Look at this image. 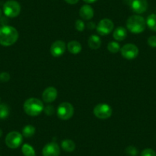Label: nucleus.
<instances>
[{"mask_svg": "<svg viewBox=\"0 0 156 156\" xmlns=\"http://www.w3.org/2000/svg\"><path fill=\"white\" fill-rule=\"evenodd\" d=\"M126 152L129 156H136L138 154V150L136 149V147L130 145L126 148Z\"/></svg>", "mask_w": 156, "mask_h": 156, "instance_id": "obj_24", "label": "nucleus"}, {"mask_svg": "<svg viewBox=\"0 0 156 156\" xmlns=\"http://www.w3.org/2000/svg\"><path fill=\"white\" fill-rule=\"evenodd\" d=\"M129 5L131 9L137 14L145 12L148 8L147 0H129Z\"/></svg>", "mask_w": 156, "mask_h": 156, "instance_id": "obj_10", "label": "nucleus"}, {"mask_svg": "<svg viewBox=\"0 0 156 156\" xmlns=\"http://www.w3.org/2000/svg\"><path fill=\"white\" fill-rule=\"evenodd\" d=\"M121 55L127 60H133L139 55V48L133 44H125L120 49Z\"/></svg>", "mask_w": 156, "mask_h": 156, "instance_id": "obj_8", "label": "nucleus"}, {"mask_svg": "<svg viewBox=\"0 0 156 156\" xmlns=\"http://www.w3.org/2000/svg\"><path fill=\"white\" fill-rule=\"evenodd\" d=\"M19 32L12 26L5 25L0 28V44L2 46H11L17 41Z\"/></svg>", "mask_w": 156, "mask_h": 156, "instance_id": "obj_1", "label": "nucleus"}, {"mask_svg": "<svg viewBox=\"0 0 156 156\" xmlns=\"http://www.w3.org/2000/svg\"><path fill=\"white\" fill-rule=\"evenodd\" d=\"M73 112H74L73 106L67 102H64V103H61L58 106V110H57L58 118H60L62 120L70 119L73 116Z\"/></svg>", "mask_w": 156, "mask_h": 156, "instance_id": "obj_5", "label": "nucleus"}, {"mask_svg": "<svg viewBox=\"0 0 156 156\" xmlns=\"http://www.w3.org/2000/svg\"><path fill=\"white\" fill-rule=\"evenodd\" d=\"M44 111L47 115H51L55 112V108H54V106L49 105V106H47L45 108H44Z\"/></svg>", "mask_w": 156, "mask_h": 156, "instance_id": "obj_28", "label": "nucleus"}, {"mask_svg": "<svg viewBox=\"0 0 156 156\" xmlns=\"http://www.w3.org/2000/svg\"><path fill=\"white\" fill-rule=\"evenodd\" d=\"M21 6L15 0H9L4 4L3 12L7 17L16 18L20 14Z\"/></svg>", "mask_w": 156, "mask_h": 156, "instance_id": "obj_4", "label": "nucleus"}, {"mask_svg": "<svg viewBox=\"0 0 156 156\" xmlns=\"http://www.w3.org/2000/svg\"><path fill=\"white\" fill-rule=\"evenodd\" d=\"M107 49L109 52L111 53H117L120 51V45H119V43L115 42V41H111L107 45Z\"/></svg>", "mask_w": 156, "mask_h": 156, "instance_id": "obj_23", "label": "nucleus"}, {"mask_svg": "<svg viewBox=\"0 0 156 156\" xmlns=\"http://www.w3.org/2000/svg\"><path fill=\"white\" fill-rule=\"evenodd\" d=\"M127 36V31L126 29L123 27H118L115 29L113 32V38L115 40L118 41H123L124 39Z\"/></svg>", "mask_w": 156, "mask_h": 156, "instance_id": "obj_15", "label": "nucleus"}, {"mask_svg": "<svg viewBox=\"0 0 156 156\" xmlns=\"http://www.w3.org/2000/svg\"><path fill=\"white\" fill-rule=\"evenodd\" d=\"M10 80V75L7 72H2L0 73V81L7 82Z\"/></svg>", "mask_w": 156, "mask_h": 156, "instance_id": "obj_27", "label": "nucleus"}, {"mask_svg": "<svg viewBox=\"0 0 156 156\" xmlns=\"http://www.w3.org/2000/svg\"><path fill=\"white\" fill-rule=\"evenodd\" d=\"M2 129H0V137L2 136Z\"/></svg>", "mask_w": 156, "mask_h": 156, "instance_id": "obj_33", "label": "nucleus"}, {"mask_svg": "<svg viewBox=\"0 0 156 156\" xmlns=\"http://www.w3.org/2000/svg\"><path fill=\"white\" fill-rule=\"evenodd\" d=\"M148 44L150 47L156 48V36L153 35L148 37Z\"/></svg>", "mask_w": 156, "mask_h": 156, "instance_id": "obj_29", "label": "nucleus"}, {"mask_svg": "<svg viewBox=\"0 0 156 156\" xmlns=\"http://www.w3.org/2000/svg\"><path fill=\"white\" fill-rule=\"evenodd\" d=\"M67 49L69 52L73 55H77L82 50V46L80 42L76 41H71L67 44Z\"/></svg>", "mask_w": 156, "mask_h": 156, "instance_id": "obj_16", "label": "nucleus"}, {"mask_svg": "<svg viewBox=\"0 0 156 156\" xmlns=\"http://www.w3.org/2000/svg\"><path fill=\"white\" fill-rule=\"evenodd\" d=\"M61 151L56 142H50L44 145L42 150L43 156H59Z\"/></svg>", "mask_w": 156, "mask_h": 156, "instance_id": "obj_11", "label": "nucleus"}, {"mask_svg": "<svg viewBox=\"0 0 156 156\" xmlns=\"http://www.w3.org/2000/svg\"><path fill=\"white\" fill-rule=\"evenodd\" d=\"M83 1L87 3H94V2H97V0H83Z\"/></svg>", "mask_w": 156, "mask_h": 156, "instance_id": "obj_32", "label": "nucleus"}, {"mask_svg": "<svg viewBox=\"0 0 156 156\" xmlns=\"http://www.w3.org/2000/svg\"><path fill=\"white\" fill-rule=\"evenodd\" d=\"M61 147L64 151H67V152H71V151H74L76 145L73 141L70 140V139H64L61 142Z\"/></svg>", "mask_w": 156, "mask_h": 156, "instance_id": "obj_18", "label": "nucleus"}, {"mask_svg": "<svg viewBox=\"0 0 156 156\" xmlns=\"http://www.w3.org/2000/svg\"><path fill=\"white\" fill-rule=\"evenodd\" d=\"M57 97H58V91L53 87L46 88L42 94L43 100L47 103H50L55 101Z\"/></svg>", "mask_w": 156, "mask_h": 156, "instance_id": "obj_13", "label": "nucleus"}, {"mask_svg": "<svg viewBox=\"0 0 156 156\" xmlns=\"http://www.w3.org/2000/svg\"><path fill=\"white\" fill-rule=\"evenodd\" d=\"M141 156H156V153L151 148H145L142 151Z\"/></svg>", "mask_w": 156, "mask_h": 156, "instance_id": "obj_25", "label": "nucleus"}, {"mask_svg": "<svg viewBox=\"0 0 156 156\" xmlns=\"http://www.w3.org/2000/svg\"><path fill=\"white\" fill-rule=\"evenodd\" d=\"M67 3L70 4V5H74V4H76L78 2L79 0H64Z\"/></svg>", "mask_w": 156, "mask_h": 156, "instance_id": "obj_30", "label": "nucleus"}, {"mask_svg": "<svg viewBox=\"0 0 156 156\" xmlns=\"http://www.w3.org/2000/svg\"><path fill=\"white\" fill-rule=\"evenodd\" d=\"M114 28V24L110 19H102L97 26V31L100 35H106L112 31Z\"/></svg>", "mask_w": 156, "mask_h": 156, "instance_id": "obj_9", "label": "nucleus"}, {"mask_svg": "<svg viewBox=\"0 0 156 156\" xmlns=\"http://www.w3.org/2000/svg\"><path fill=\"white\" fill-rule=\"evenodd\" d=\"M22 151L25 156H36L34 149L28 144H24L22 148Z\"/></svg>", "mask_w": 156, "mask_h": 156, "instance_id": "obj_21", "label": "nucleus"}, {"mask_svg": "<svg viewBox=\"0 0 156 156\" xmlns=\"http://www.w3.org/2000/svg\"><path fill=\"white\" fill-rule=\"evenodd\" d=\"M146 25L153 31H156V15L151 14L147 18Z\"/></svg>", "mask_w": 156, "mask_h": 156, "instance_id": "obj_20", "label": "nucleus"}, {"mask_svg": "<svg viewBox=\"0 0 156 156\" xmlns=\"http://www.w3.org/2000/svg\"><path fill=\"white\" fill-rule=\"evenodd\" d=\"M75 28L78 31H83L85 28L84 22L82 20L78 19V20L76 21V23H75Z\"/></svg>", "mask_w": 156, "mask_h": 156, "instance_id": "obj_26", "label": "nucleus"}, {"mask_svg": "<svg viewBox=\"0 0 156 156\" xmlns=\"http://www.w3.org/2000/svg\"><path fill=\"white\" fill-rule=\"evenodd\" d=\"M22 135L19 133V132L13 131L9 133L5 137V144L7 146L10 148H17L22 145Z\"/></svg>", "mask_w": 156, "mask_h": 156, "instance_id": "obj_6", "label": "nucleus"}, {"mask_svg": "<svg viewBox=\"0 0 156 156\" xmlns=\"http://www.w3.org/2000/svg\"><path fill=\"white\" fill-rule=\"evenodd\" d=\"M66 44L63 41H56L51 46V54L54 57H60L65 52Z\"/></svg>", "mask_w": 156, "mask_h": 156, "instance_id": "obj_12", "label": "nucleus"}, {"mask_svg": "<svg viewBox=\"0 0 156 156\" xmlns=\"http://www.w3.org/2000/svg\"><path fill=\"white\" fill-rule=\"evenodd\" d=\"M126 27L132 33L139 34L145 31L146 22L144 18L140 16H130L126 22Z\"/></svg>", "mask_w": 156, "mask_h": 156, "instance_id": "obj_3", "label": "nucleus"}, {"mask_svg": "<svg viewBox=\"0 0 156 156\" xmlns=\"http://www.w3.org/2000/svg\"><path fill=\"white\" fill-rule=\"evenodd\" d=\"M94 113L100 119H106L111 116L112 113V108L106 103H100L94 109Z\"/></svg>", "mask_w": 156, "mask_h": 156, "instance_id": "obj_7", "label": "nucleus"}, {"mask_svg": "<svg viewBox=\"0 0 156 156\" xmlns=\"http://www.w3.org/2000/svg\"><path fill=\"white\" fill-rule=\"evenodd\" d=\"M88 45L91 49H98L101 46V39L99 36L93 34L88 39Z\"/></svg>", "mask_w": 156, "mask_h": 156, "instance_id": "obj_17", "label": "nucleus"}, {"mask_svg": "<svg viewBox=\"0 0 156 156\" xmlns=\"http://www.w3.org/2000/svg\"><path fill=\"white\" fill-rule=\"evenodd\" d=\"M79 14L83 20H90L94 17V9L90 5H84L80 8Z\"/></svg>", "mask_w": 156, "mask_h": 156, "instance_id": "obj_14", "label": "nucleus"}, {"mask_svg": "<svg viewBox=\"0 0 156 156\" xmlns=\"http://www.w3.org/2000/svg\"><path fill=\"white\" fill-rule=\"evenodd\" d=\"M9 115V107L6 104H0V119H4Z\"/></svg>", "mask_w": 156, "mask_h": 156, "instance_id": "obj_22", "label": "nucleus"}, {"mask_svg": "<svg viewBox=\"0 0 156 156\" xmlns=\"http://www.w3.org/2000/svg\"><path fill=\"white\" fill-rule=\"evenodd\" d=\"M87 27L89 29H94V28L96 27V25H94V22H90V23H88Z\"/></svg>", "mask_w": 156, "mask_h": 156, "instance_id": "obj_31", "label": "nucleus"}, {"mask_svg": "<svg viewBox=\"0 0 156 156\" xmlns=\"http://www.w3.org/2000/svg\"><path fill=\"white\" fill-rule=\"evenodd\" d=\"M35 133V128L31 125H27L22 129V136L26 138H30L33 136Z\"/></svg>", "mask_w": 156, "mask_h": 156, "instance_id": "obj_19", "label": "nucleus"}, {"mask_svg": "<svg viewBox=\"0 0 156 156\" xmlns=\"http://www.w3.org/2000/svg\"><path fill=\"white\" fill-rule=\"evenodd\" d=\"M2 18V10L0 9V19Z\"/></svg>", "mask_w": 156, "mask_h": 156, "instance_id": "obj_34", "label": "nucleus"}, {"mask_svg": "<svg viewBox=\"0 0 156 156\" xmlns=\"http://www.w3.org/2000/svg\"><path fill=\"white\" fill-rule=\"evenodd\" d=\"M23 108L28 115L37 116L44 110V105L39 99L29 98L24 103Z\"/></svg>", "mask_w": 156, "mask_h": 156, "instance_id": "obj_2", "label": "nucleus"}]
</instances>
